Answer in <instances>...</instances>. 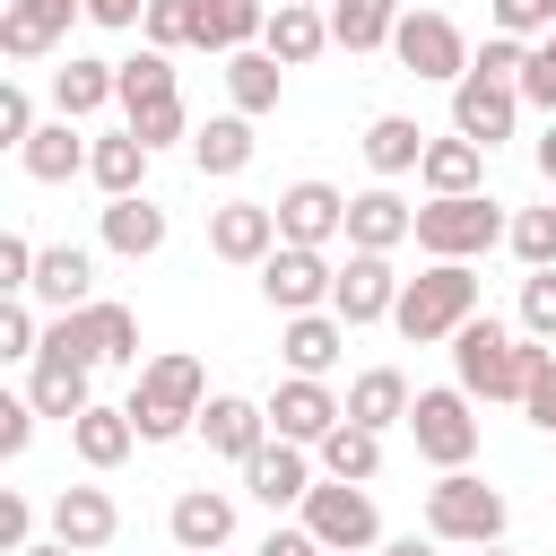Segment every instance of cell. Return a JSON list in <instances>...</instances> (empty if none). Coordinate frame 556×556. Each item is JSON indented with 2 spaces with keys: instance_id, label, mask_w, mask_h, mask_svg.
<instances>
[{
  "instance_id": "cell-1",
  "label": "cell",
  "mask_w": 556,
  "mask_h": 556,
  "mask_svg": "<svg viewBox=\"0 0 556 556\" xmlns=\"http://www.w3.org/2000/svg\"><path fill=\"white\" fill-rule=\"evenodd\" d=\"M122 408H130L139 443H174V434L200 426V408H208V374H200V356H148Z\"/></svg>"
},
{
  "instance_id": "cell-2",
  "label": "cell",
  "mask_w": 556,
  "mask_h": 556,
  "mask_svg": "<svg viewBox=\"0 0 556 556\" xmlns=\"http://www.w3.org/2000/svg\"><path fill=\"white\" fill-rule=\"evenodd\" d=\"M460 321H478V278H469V261H434L426 278H408V287H400V313H391V330H400L408 348L460 339Z\"/></svg>"
},
{
  "instance_id": "cell-3",
  "label": "cell",
  "mask_w": 556,
  "mask_h": 556,
  "mask_svg": "<svg viewBox=\"0 0 556 556\" xmlns=\"http://www.w3.org/2000/svg\"><path fill=\"white\" fill-rule=\"evenodd\" d=\"M452 374H460L469 400H521V382H530V339L504 330L495 313H478V321H460V339H452Z\"/></svg>"
},
{
  "instance_id": "cell-4",
  "label": "cell",
  "mask_w": 556,
  "mask_h": 556,
  "mask_svg": "<svg viewBox=\"0 0 556 556\" xmlns=\"http://www.w3.org/2000/svg\"><path fill=\"white\" fill-rule=\"evenodd\" d=\"M513 521V504L478 478V469H443L426 486V539H452V547H495Z\"/></svg>"
},
{
  "instance_id": "cell-5",
  "label": "cell",
  "mask_w": 556,
  "mask_h": 556,
  "mask_svg": "<svg viewBox=\"0 0 556 556\" xmlns=\"http://www.w3.org/2000/svg\"><path fill=\"white\" fill-rule=\"evenodd\" d=\"M504 235H513V217L486 191H460V200H426L417 208V252H434V261H478Z\"/></svg>"
},
{
  "instance_id": "cell-6",
  "label": "cell",
  "mask_w": 556,
  "mask_h": 556,
  "mask_svg": "<svg viewBox=\"0 0 556 556\" xmlns=\"http://www.w3.org/2000/svg\"><path fill=\"white\" fill-rule=\"evenodd\" d=\"M408 434H417V460H434V469H469V460H478V400H469L460 382L417 391Z\"/></svg>"
},
{
  "instance_id": "cell-7",
  "label": "cell",
  "mask_w": 556,
  "mask_h": 556,
  "mask_svg": "<svg viewBox=\"0 0 556 556\" xmlns=\"http://www.w3.org/2000/svg\"><path fill=\"white\" fill-rule=\"evenodd\" d=\"M304 530H313L330 556H356V547H374V539H382V513H374V495H365V486L321 478V486L304 495Z\"/></svg>"
},
{
  "instance_id": "cell-8",
  "label": "cell",
  "mask_w": 556,
  "mask_h": 556,
  "mask_svg": "<svg viewBox=\"0 0 556 556\" xmlns=\"http://www.w3.org/2000/svg\"><path fill=\"white\" fill-rule=\"evenodd\" d=\"M391 52H400V70L443 78V87H460V78H469V61H478L443 9H408V17H400V35H391Z\"/></svg>"
},
{
  "instance_id": "cell-9",
  "label": "cell",
  "mask_w": 556,
  "mask_h": 556,
  "mask_svg": "<svg viewBox=\"0 0 556 556\" xmlns=\"http://www.w3.org/2000/svg\"><path fill=\"white\" fill-rule=\"evenodd\" d=\"M330 287H339V261L330 252H304V243H278L261 261V295L295 321V313H330Z\"/></svg>"
},
{
  "instance_id": "cell-10",
  "label": "cell",
  "mask_w": 556,
  "mask_h": 556,
  "mask_svg": "<svg viewBox=\"0 0 556 556\" xmlns=\"http://www.w3.org/2000/svg\"><path fill=\"white\" fill-rule=\"evenodd\" d=\"M269 208H278V243L330 252V243L348 235V191H330V182H313V174H304V182H287Z\"/></svg>"
},
{
  "instance_id": "cell-11",
  "label": "cell",
  "mask_w": 556,
  "mask_h": 556,
  "mask_svg": "<svg viewBox=\"0 0 556 556\" xmlns=\"http://www.w3.org/2000/svg\"><path fill=\"white\" fill-rule=\"evenodd\" d=\"M400 269H391V252H348V269H339V287H330V313L348 321V330H365V321H391L400 313Z\"/></svg>"
},
{
  "instance_id": "cell-12",
  "label": "cell",
  "mask_w": 556,
  "mask_h": 556,
  "mask_svg": "<svg viewBox=\"0 0 556 556\" xmlns=\"http://www.w3.org/2000/svg\"><path fill=\"white\" fill-rule=\"evenodd\" d=\"M261 408H269V434H278V443H304V452H313V443L348 417V400H339L330 382H313V374H287Z\"/></svg>"
},
{
  "instance_id": "cell-13",
  "label": "cell",
  "mask_w": 556,
  "mask_h": 556,
  "mask_svg": "<svg viewBox=\"0 0 556 556\" xmlns=\"http://www.w3.org/2000/svg\"><path fill=\"white\" fill-rule=\"evenodd\" d=\"M513 122H521V87H513V78L469 70V78L452 87V130H460V139L495 148V139H513Z\"/></svg>"
},
{
  "instance_id": "cell-14",
  "label": "cell",
  "mask_w": 556,
  "mask_h": 556,
  "mask_svg": "<svg viewBox=\"0 0 556 556\" xmlns=\"http://www.w3.org/2000/svg\"><path fill=\"white\" fill-rule=\"evenodd\" d=\"M208 252L235 261V269H261V261L278 252V208H269V200H226V208H208Z\"/></svg>"
},
{
  "instance_id": "cell-15",
  "label": "cell",
  "mask_w": 556,
  "mask_h": 556,
  "mask_svg": "<svg viewBox=\"0 0 556 556\" xmlns=\"http://www.w3.org/2000/svg\"><path fill=\"white\" fill-rule=\"evenodd\" d=\"M200 434H208V452H217V460H235V469H243V460L269 443V408H261V400H243V391H208Z\"/></svg>"
},
{
  "instance_id": "cell-16",
  "label": "cell",
  "mask_w": 556,
  "mask_h": 556,
  "mask_svg": "<svg viewBox=\"0 0 556 556\" xmlns=\"http://www.w3.org/2000/svg\"><path fill=\"white\" fill-rule=\"evenodd\" d=\"M408 235H417V208L391 182H374V191L348 200V252H400Z\"/></svg>"
},
{
  "instance_id": "cell-17",
  "label": "cell",
  "mask_w": 556,
  "mask_h": 556,
  "mask_svg": "<svg viewBox=\"0 0 556 556\" xmlns=\"http://www.w3.org/2000/svg\"><path fill=\"white\" fill-rule=\"evenodd\" d=\"M26 304H43V313H87V304H96V261H87L78 243H43Z\"/></svg>"
},
{
  "instance_id": "cell-18",
  "label": "cell",
  "mask_w": 556,
  "mask_h": 556,
  "mask_svg": "<svg viewBox=\"0 0 556 556\" xmlns=\"http://www.w3.org/2000/svg\"><path fill=\"white\" fill-rule=\"evenodd\" d=\"M243 486H252V495H261L269 513H287V504H304V495H313L321 478H313L304 443H278V434H269V443H261V452L243 460Z\"/></svg>"
},
{
  "instance_id": "cell-19",
  "label": "cell",
  "mask_w": 556,
  "mask_h": 556,
  "mask_svg": "<svg viewBox=\"0 0 556 556\" xmlns=\"http://www.w3.org/2000/svg\"><path fill=\"white\" fill-rule=\"evenodd\" d=\"M113 530H122V504H113L104 486H61V495H52V539H61V547L96 556V547H113Z\"/></svg>"
},
{
  "instance_id": "cell-20",
  "label": "cell",
  "mask_w": 556,
  "mask_h": 556,
  "mask_svg": "<svg viewBox=\"0 0 556 556\" xmlns=\"http://www.w3.org/2000/svg\"><path fill=\"white\" fill-rule=\"evenodd\" d=\"M165 530H174L182 556H217V547L235 539V495H217V486H182L174 513H165Z\"/></svg>"
},
{
  "instance_id": "cell-21",
  "label": "cell",
  "mask_w": 556,
  "mask_h": 556,
  "mask_svg": "<svg viewBox=\"0 0 556 556\" xmlns=\"http://www.w3.org/2000/svg\"><path fill=\"white\" fill-rule=\"evenodd\" d=\"M70 17H87V9H78V0H9L0 52H9V61H43V52L70 35Z\"/></svg>"
},
{
  "instance_id": "cell-22",
  "label": "cell",
  "mask_w": 556,
  "mask_h": 556,
  "mask_svg": "<svg viewBox=\"0 0 556 556\" xmlns=\"http://www.w3.org/2000/svg\"><path fill=\"white\" fill-rule=\"evenodd\" d=\"M87 374H96V365H78V356H52V348H43V356H35V374H26V400H35L43 417H61V426H78V417L96 408V391H87Z\"/></svg>"
},
{
  "instance_id": "cell-23",
  "label": "cell",
  "mask_w": 556,
  "mask_h": 556,
  "mask_svg": "<svg viewBox=\"0 0 556 556\" xmlns=\"http://www.w3.org/2000/svg\"><path fill=\"white\" fill-rule=\"evenodd\" d=\"M321 43H330V9H295V0H278L269 26H261V52H269L278 70H304Z\"/></svg>"
},
{
  "instance_id": "cell-24",
  "label": "cell",
  "mask_w": 556,
  "mask_h": 556,
  "mask_svg": "<svg viewBox=\"0 0 556 556\" xmlns=\"http://www.w3.org/2000/svg\"><path fill=\"white\" fill-rule=\"evenodd\" d=\"M96 235H104V252H122V261H148V252H165V208H156L148 191H139V200H104Z\"/></svg>"
},
{
  "instance_id": "cell-25",
  "label": "cell",
  "mask_w": 556,
  "mask_h": 556,
  "mask_svg": "<svg viewBox=\"0 0 556 556\" xmlns=\"http://www.w3.org/2000/svg\"><path fill=\"white\" fill-rule=\"evenodd\" d=\"M339 348H348V321L339 313H295L287 330H278V356H287V374H330L339 365Z\"/></svg>"
},
{
  "instance_id": "cell-26",
  "label": "cell",
  "mask_w": 556,
  "mask_h": 556,
  "mask_svg": "<svg viewBox=\"0 0 556 556\" xmlns=\"http://www.w3.org/2000/svg\"><path fill=\"white\" fill-rule=\"evenodd\" d=\"M408 408H417V391H408L400 365H365V374L348 382V417L374 426V434H382V426H408Z\"/></svg>"
},
{
  "instance_id": "cell-27",
  "label": "cell",
  "mask_w": 556,
  "mask_h": 556,
  "mask_svg": "<svg viewBox=\"0 0 556 556\" xmlns=\"http://www.w3.org/2000/svg\"><path fill=\"white\" fill-rule=\"evenodd\" d=\"M104 104H113V61L70 52V61L52 70V113H61V122H87V113H104Z\"/></svg>"
},
{
  "instance_id": "cell-28",
  "label": "cell",
  "mask_w": 556,
  "mask_h": 556,
  "mask_svg": "<svg viewBox=\"0 0 556 556\" xmlns=\"http://www.w3.org/2000/svg\"><path fill=\"white\" fill-rule=\"evenodd\" d=\"M130 443H139V426H130V408H113V400H96V408L70 426V452H78L87 469H122Z\"/></svg>"
},
{
  "instance_id": "cell-29",
  "label": "cell",
  "mask_w": 556,
  "mask_h": 556,
  "mask_svg": "<svg viewBox=\"0 0 556 556\" xmlns=\"http://www.w3.org/2000/svg\"><path fill=\"white\" fill-rule=\"evenodd\" d=\"M252 148H261V139H252V113H217V122H200V130H191V165H200V174H217V182H226V174H243V165H252Z\"/></svg>"
},
{
  "instance_id": "cell-30",
  "label": "cell",
  "mask_w": 556,
  "mask_h": 556,
  "mask_svg": "<svg viewBox=\"0 0 556 556\" xmlns=\"http://www.w3.org/2000/svg\"><path fill=\"white\" fill-rule=\"evenodd\" d=\"M426 148H434V139H426L408 113H374V122H365V165H374L382 182H391V174H417Z\"/></svg>"
},
{
  "instance_id": "cell-31",
  "label": "cell",
  "mask_w": 556,
  "mask_h": 556,
  "mask_svg": "<svg viewBox=\"0 0 556 556\" xmlns=\"http://www.w3.org/2000/svg\"><path fill=\"white\" fill-rule=\"evenodd\" d=\"M87 156H96V148H87V139H78V122H61V113L17 148V165H26L35 182H70V174H87Z\"/></svg>"
},
{
  "instance_id": "cell-32",
  "label": "cell",
  "mask_w": 556,
  "mask_h": 556,
  "mask_svg": "<svg viewBox=\"0 0 556 556\" xmlns=\"http://www.w3.org/2000/svg\"><path fill=\"white\" fill-rule=\"evenodd\" d=\"M87 174H96L104 200H139V182H148V139H139V130H104L96 156H87Z\"/></svg>"
},
{
  "instance_id": "cell-33",
  "label": "cell",
  "mask_w": 556,
  "mask_h": 556,
  "mask_svg": "<svg viewBox=\"0 0 556 556\" xmlns=\"http://www.w3.org/2000/svg\"><path fill=\"white\" fill-rule=\"evenodd\" d=\"M313 460H321V478H348V486H365V478L382 469V434H374V426H356V417H339V426L313 443Z\"/></svg>"
},
{
  "instance_id": "cell-34",
  "label": "cell",
  "mask_w": 556,
  "mask_h": 556,
  "mask_svg": "<svg viewBox=\"0 0 556 556\" xmlns=\"http://www.w3.org/2000/svg\"><path fill=\"white\" fill-rule=\"evenodd\" d=\"M182 87H174V61L148 43V52H130V61H113V104L122 113H148V104H174Z\"/></svg>"
},
{
  "instance_id": "cell-35",
  "label": "cell",
  "mask_w": 556,
  "mask_h": 556,
  "mask_svg": "<svg viewBox=\"0 0 556 556\" xmlns=\"http://www.w3.org/2000/svg\"><path fill=\"white\" fill-rule=\"evenodd\" d=\"M478 174H486V148H478V139H460V130H452V139H434V148H426V165H417V182H426L434 200L478 191Z\"/></svg>"
},
{
  "instance_id": "cell-36",
  "label": "cell",
  "mask_w": 556,
  "mask_h": 556,
  "mask_svg": "<svg viewBox=\"0 0 556 556\" xmlns=\"http://www.w3.org/2000/svg\"><path fill=\"white\" fill-rule=\"evenodd\" d=\"M261 26H269V0H200V43L208 52H252L261 43Z\"/></svg>"
},
{
  "instance_id": "cell-37",
  "label": "cell",
  "mask_w": 556,
  "mask_h": 556,
  "mask_svg": "<svg viewBox=\"0 0 556 556\" xmlns=\"http://www.w3.org/2000/svg\"><path fill=\"white\" fill-rule=\"evenodd\" d=\"M400 0H330V43H348V52H382L391 35H400Z\"/></svg>"
},
{
  "instance_id": "cell-38",
  "label": "cell",
  "mask_w": 556,
  "mask_h": 556,
  "mask_svg": "<svg viewBox=\"0 0 556 556\" xmlns=\"http://www.w3.org/2000/svg\"><path fill=\"white\" fill-rule=\"evenodd\" d=\"M78 330H87V348H96V365H139V313L130 304H87L78 313Z\"/></svg>"
},
{
  "instance_id": "cell-39",
  "label": "cell",
  "mask_w": 556,
  "mask_h": 556,
  "mask_svg": "<svg viewBox=\"0 0 556 556\" xmlns=\"http://www.w3.org/2000/svg\"><path fill=\"white\" fill-rule=\"evenodd\" d=\"M278 78H287V70H278L261 43L235 52V61H226V96H235V113H278Z\"/></svg>"
},
{
  "instance_id": "cell-40",
  "label": "cell",
  "mask_w": 556,
  "mask_h": 556,
  "mask_svg": "<svg viewBox=\"0 0 556 556\" xmlns=\"http://www.w3.org/2000/svg\"><path fill=\"white\" fill-rule=\"evenodd\" d=\"M504 243L521 252V269H556V208H521Z\"/></svg>"
},
{
  "instance_id": "cell-41",
  "label": "cell",
  "mask_w": 556,
  "mask_h": 556,
  "mask_svg": "<svg viewBox=\"0 0 556 556\" xmlns=\"http://www.w3.org/2000/svg\"><path fill=\"white\" fill-rule=\"evenodd\" d=\"M0 356H17V365H35V356H43V321H35V304H26V295H9V304H0Z\"/></svg>"
},
{
  "instance_id": "cell-42",
  "label": "cell",
  "mask_w": 556,
  "mask_h": 556,
  "mask_svg": "<svg viewBox=\"0 0 556 556\" xmlns=\"http://www.w3.org/2000/svg\"><path fill=\"white\" fill-rule=\"evenodd\" d=\"M148 43H156V52L200 43V0H148Z\"/></svg>"
},
{
  "instance_id": "cell-43",
  "label": "cell",
  "mask_w": 556,
  "mask_h": 556,
  "mask_svg": "<svg viewBox=\"0 0 556 556\" xmlns=\"http://www.w3.org/2000/svg\"><path fill=\"white\" fill-rule=\"evenodd\" d=\"M521 339H556V269H530L521 278Z\"/></svg>"
},
{
  "instance_id": "cell-44",
  "label": "cell",
  "mask_w": 556,
  "mask_h": 556,
  "mask_svg": "<svg viewBox=\"0 0 556 556\" xmlns=\"http://www.w3.org/2000/svg\"><path fill=\"white\" fill-rule=\"evenodd\" d=\"M521 408H530V426H547L556 434V356L530 339V382H521Z\"/></svg>"
},
{
  "instance_id": "cell-45",
  "label": "cell",
  "mask_w": 556,
  "mask_h": 556,
  "mask_svg": "<svg viewBox=\"0 0 556 556\" xmlns=\"http://www.w3.org/2000/svg\"><path fill=\"white\" fill-rule=\"evenodd\" d=\"M122 130H139V139H148V156H156V148L191 139V113H182V96H174V104H148V113H130Z\"/></svg>"
},
{
  "instance_id": "cell-46",
  "label": "cell",
  "mask_w": 556,
  "mask_h": 556,
  "mask_svg": "<svg viewBox=\"0 0 556 556\" xmlns=\"http://www.w3.org/2000/svg\"><path fill=\"white\" fill-rule=\"evenodd\" d=\"M495 35H513V43L556 35V0H495Z\"/></svg>"
},
{
  "instance_id": "cell-47",
  "label": "cell",
  "mask_w": 556,
  "mask_h": 556,
  "mask_svg": "<svg viewBox=\"0 0 556 556\" xmlns=\"http://www.w3.org/2000/svg\"><path fill=\"white\" fill-rule=\"evenodd\" d=\"M521 104H539V113L556 122V35H547V43H530V70H521Z\"/></svg>"
},
{
  "instance_id": "cell-48",
  "label": "cell",
  "mask_w": 556,
  "mask_h": 556,
  "mask_svg": "<svg viewBox=\"0 0 556 556\" xmlns=\"http://www.w3.org/2000/svg\"><path fill=\"white\" fill-rule=\"evenodd\" d=\"M35 130H43V122H35V96L9 78V87H0V148H26Z\"/></svg>"
},
{
  "instance_id": "cell-49",
  "label": "cell",
  "mask_w": 556,
  "mask_h": 556,
  "mask_svg": "<svg viewBox=\"0 0 556 556\" xmlns=\"http://www.w3.org/2000/svg\"><path fill=\"white\" fill-rule=\"evenodd\" d=\"M35 417H43V408H35L26 391H17V400H0V460H17V452L35 443Z\"/></svg>"
},
{
  "instance_id": "cell-50",
  "label": "cell",
  "mask_w": 556,
  "mask_h": 556,
  "mask_svg": "<svg viewBox=\"0 0 556 556\" xmlns=\"http://www.w3.org/2000/svg\"><path fill=\"white\" fill-rule=\"evenodd\" d=\"M469 70H486V78H513V87H521V70H530V43H513V35H486V52H478Z\"/></svg>"
},
{
  "instance_id": "cell-51",
  "label": "cell",
  "mask_w": 556,
  "mask_h": 556,
  "mask_svg": "<svg viewBox=\"0 0 556 556\" xmlns=\"http://www.w3.org/2000/svg\"><path fill=\"white\" fill-rule=\"evenodd\" d=\"M35 261H43V252H35L26 235H0V287H9V295H26V287H35Z\"/></svg>"
},
{
  "instance_id": "cell-52",
  "label": "cell",
  "mask_w": 556,
  "mask_h": 556,
  "mask_svg": "<svg viewBox=\"0 0 556 556\" xmlns=\"http://www.w3.org/2000/svg\"><path fill=\"white\" fill-rule=\"evenodd\" d=\"M26 547H35V504L0 495V556H26Z\"/></svg>"
},
{
  "instance_id": "cell-53",
  "label": "cell",
  "mask_w": 556,
  "mask_h": 556,
  "mask_svg": "<svg viewBox=\"0 0 556 556\" xmlns=\"http://www.w3.org/2000/svg\"><path fill=\"white\" fill-rule=\"evenodd\" d=\"M96 26H148V0H78Z\"/></svg>"
},
{
  "instance_id": "cell-54",
  "label": "cell",
  "mask_w": 556,
  "mask_h": 556,
  "mask_svg": "<svg viewBox=\"0 0 556 556\" xmlns=\"http://www.w3.org/2000/svg\"><path fill=\"white\" fill-rule=\"evenodd\" d=\"M313 547H321L313 530H269V539H261V556H313Z\"/></svg>"
},
{
  "instance_id": "cell-55",
  "label": "cell",
  "mask_w": 556,
  "mask_h": 556,
  "mask_svg": "<svg viewBox=\"0 0 556 556\" xmlns=\"http://www.w3.org/2000/svg\"><path fill=\"white\" fill-rule=\"evenodd\" d=\"M530 156H539V174H547V182H556V122H547V130H539V148H530Z\"/></svg>"
},
{
  "instance_id": "cell-56",
  "label": "cell",
  "mask_w": 556,
  "mask_h": 556,
  "mask_svg": "<svg viewBox=\"0 0 556 556\" xmlns=\"http://www.w3.org/2000/svg\"><path fill=\"white\" fill-rule=\"evenodd\" d=\"M382 556H434V539H391Z\"/></svg>"
},
{
  "instance_id": "cell-57",
  "label": "cell",
  "mask_w": 556,
  "mask_h": 556,
  "mask_svg": "<svg viewBox=\"0 0 556 556\" xmlns=\"http://www.w3.org/2000/svg\"><path fill=\"white\" fill-rule=\"evenodd\" d=\"M26 556H78V547H61V539H35V547H26Z\"/></svg>"
},
{
  "instance_id": "cell-58",
  "label": "cell",
  "mask_w": 556,
  "mask_h": 556,
  "mask_svg": "<svg viewBox=\"0 0 556 556\" xmlns=\"http://www.w3.org/2000/svg\"><path fill=\"white\" fill-rule=\"evenodd\" d=\"M295 9H330V0H295Z\"/></svg>"
},
{
  "instance_id": "cell-59",
  "label": "cell",
  "mask_w": 556,
  "mask_h": 556,
  "mask_svg": "<svg viewBox=\"0 0 556 556\" xmlns=\"http://www.w3.org/2000/svg\"><path fill=\"white\" fill-rule=\"evenodd\" d=\"M313 556H330V547H313Z\"/></svg>"
},
{
  "instance_id": "cell-60",
  "label": "cell",
  "mask_w": 556,
  "mask_h": 556,
  "mask_svg": "<svg viewBox=\"0 0 556 556\" xmlns=\"http://www.w3.org/2000/svg\"><path fill=\"white\" fill-rule=\"evenodd\" d=\"M486 556H504V547H486Z\"/></svg>"
}]
</instances>
